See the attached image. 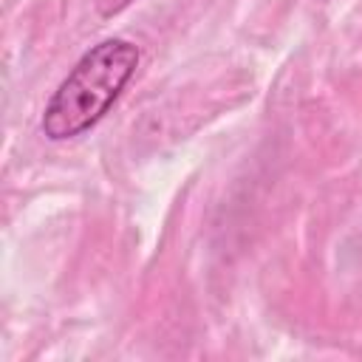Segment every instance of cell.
<instances>
[{
  "label": "cell",
  "mask_w": 362,
  "mask_h": 362,
  "mask_svg": "<svg viewBox=\"0 0 362 362\" xmlns=\"http://www.w3.org/2000/svg\"><path fill=\"white\" fill-rule=\"evenodd\" d=\"M130 3H133V0H96V11H99V17L110 20V17L122 14V11H124Z\"/></svg>",
  "instance_id": "obj_2"
},
{
  "label": "cell",
  "mask_w": 362,
  "mask_h": 362,
  "mask_svg": "<svg viewBox=\"0 0 362 362\" xmlns=\"http://www.w3.org/2000/svg\"><path fill=\"white\" fill-rule=\"evenodd\" d=\"M139 59V45L124 37H107L90 45L51 93L40 119L42 136L65 141L99 124L133 79Z\"/></svg>",
  "instance_id": "obj_1"
}]
</instances>
